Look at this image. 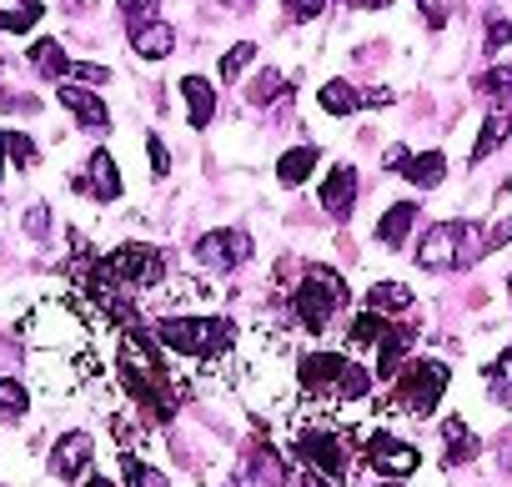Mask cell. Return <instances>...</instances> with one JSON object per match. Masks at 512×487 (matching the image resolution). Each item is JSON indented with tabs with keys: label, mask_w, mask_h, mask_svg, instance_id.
Segmentation results:
<instances>
[{
	"label": "cell",
	"mask_w": 512,
	"mask_h": 487,
	"mask_svg": "<svg viewBox=\"0 0 512 487\" xmlns=\"http://www.w3.org/2000/svg\"><path fill=\"white\" fill-rule=\"evenodd\" d=\"M297 382L307 397H327V402H362L372 392V377L342 352H307L297 362Z\"/></svg>",
	"instance_id": "6da1fadb"
},
{
	"label": "cell",
	"mask_w": 512,
	"mask_h": 487,
	"mask_svg": "<svg viewBox=\"0 0 512 487\" xmlns=\"http://www.w3.org/2000/svg\"><path fill=\"white\" fill-rule=\"evenodd\" d=\"M482 257L477 221H437L417 241V267L422 272H467Z\"/></svg>",
	"instance_id": "7a4b0ae2"
},
{
	"label": "cell",
	"mask_w": 512,
	"mask_h": 487,
	"mask_svg": "<svg viewBox=\"0 0 512 487\" xmlns=\"http://www.w3.org/2000/svg\"><path fill=\"white\" fill-rule=\"evenodd\" d=\"M156 342L181 357H221L236 342V322L231 317H161Z\"/></svg>",
	"instance_id": "3957f363"
},
{
	"label": "cell",
	"mask_w": 512,
	"mask_h": 487,
	"mask_svg": "<svg viewBox=\"0 0 512 487\" xmlns=\"http://www.w3.org/2000/svg\"><path fill=\"white\" fill-rule=\"evenodd\" d=\"M347 302H352V292H347L342 272H332V267H312V272L302 277L297 297H292V312H297V322H302L307 332L322 337V332L332 327V317H337Z\"/></svg>",
	"instance_id": "277c9868"
},
{
	"label": "cell",
	"mask_w": 512,
	"mask_h": 487,
	"mask_svg": "<svg viewBox=\"0 0 512 487\" xmlns=\"http://www.w3.org/2000/svg\"><path fill=\"white\" fill-rule=\"evenodd\" d=\"M447 382H452L447 362L422 357V362H412V367H402V372L392 377V397H397L402 412H412V417H432L437 402H442V392H447Z\"/></svg>",
	"instance_id": "5b68a950"
},
{
	"label": "cell",
	"mask_w": 512,
	"mask_h": 487,
	"mask_svg": "<svg viewBox=\"0 0 512 487\" xmlns=\"http://www.w3.org/2000/svg\"><path fill=\"white\" fill-rule=\"evenodd\" d=\"M96 272L101 277H111L116 287H161L166 282V257L156 252V247H146V241H121L116 252H106L101 262H96Z\"/></svg>",
	"instance_id": "8992f818"
},
{
	"label": "cell",
	"mask_w": 512,
	"mask_h": 487,
	"mask_svg": "<svg viewBox=\"0 0 512 487\" xmlns=\"http://www.w3.org/2000/svg\"><path fill=\"white\" fill-rule=\"evenodd\" d=\"M191 257H196V267H206V272H236V267L251 257V236L236 231V226H216V231H206L196 247H191Z\"/></svg>",
	"instance_id": "52a82bcc"
},
{
	"label": "cell",
	"mask_w": 512,
	"mask_h": 487,
	"mask_svg": "<svg viewBox=\"0 0 512 487\" xmlns=\"http://www.w3.org/2000/svg\"><path fill=\"white\" fill-rule=\"evenodd\" d=\"M297 457L307 462V467H317V472H327V482H342L347 472H352V452L337 442V432L332 427H307L302 437H297Z\"/></svg>",
	"instance_id": "ba28073f"
},
{
	"label": "cell",
	"mask_w": 512,
	"mask_h": 487,
	"mask_svg": "<svg viewBox=\"0 0 512 487\" xmlns=\"http://www.w3.org/2000/svg\"><path fill=\"white\" fill-rule=\"evenodd\" d=\"M367 462H372L377 472H387V477H412V472L422 467L417 447H412V442H397L392 432H372V437H367Z\"/></svg>",
	"instance_id": "9c48e42d"
},
{
	"label": "cell",
	"mask_w": 512,
	"mask_h": 487,
	"mask_svg": "<svg viewBox=\"0 0 512 487\" xmlns=\"http://www.w3.org/2000/svg\"><path fill=\"white\" fill-rule=\"evenodd\" d=\"M91 462H96V442H91V432H66V437L51 447V472H56L61 482L86 477Z\"/></svg>",
	"instance_id": "30bf717a"
},
{
	"label": "cell",
	"mask_w": 512,
	"mask_h": 487,
	"mask_svg": "<svg viewBox=\"0 0 512 487\" xmlns=\"http://www.w3.org/2000/svg\"><path fill=\"white\" fill-rule=\"evenodd\" d=\"M76 191H86V196H96V201H116V196H121V166H116V156H111L106 146L91 151L86 176H76Z\"/></svg>",
	"instance_id": "8fae6325"
},
{
	"label": "cell",
	"mask_w": 512,
	"mask_h": 487,
	"mask_svg": "<svg viewBox=\"0 0 512 487\" xmlns=\"http://www.w3.org/2000/svg\"><path fill=\"white\" fill-rule=\"evenodd\" d=\"M61 106L76 116V126H86V131H106L111 126V111H106V101L91 91V86H76V81H61Z\"/></svg>",
	"instance_id": "7c38bea8"
},
{
	"label": "cell",
	"mask_w": 512,
	"mask_h": 487,
	"mask_svg": "<svg viewBox=\"0 0 512 487\" xmlns=\"http://www.w3.org/2000/svg\"><path fill=\"white\" fill-rule=\"evenodd\" d=\"M317 201L332 221H347L357 206V166H332V176L317 186Z\"/></svg>",
	"instance_id": "4fadbf2b"
},
{
	"label": "cell",
	"mask_w": 512,
	"mask_h": 487,
	"mask_svg": "<svg viewBox=\"0 0 512 487\" xmlns=\"http://www.w3.org/2000/svg\"><path fill=\"white\" fill-rule=\"evenodd\" d=\"M131 51L141 61H166L176 51V31L166 21H141V26H131Z\"/></svg>",
	"instance_id": "5bb4252c"
},
{
	"label": "cell",
	"mask_w": 512,
	"mask_h": 487,
	"mask_svg": "<svg viewBox=\"0 0 512 487\" xmlns=\"http://www.w3.org/2000/svg\"><path fill=\"white\" fill-rule=\"evenodd\" d=\"M181 96H186V121H191L196 131H206L211 116H216V91H211V81H206V76H181Z\"/></svg>",
	"instance_id": "9a60e30c"
},
{
	"label": "cell",
	"mask_w": 512,
	"mask_h": 487,
	"mask_svg": "<svg viewBox=\"0 0 512 487\" xmlns=\"http://www.w3.org/2000/svg\"><path fill=\"white\" fill-rule=\"evenodd\" d=\"M26 61H31V66H36V76H46V81H71V66H76V61L66 56V46H61V41H51V36H46V41H36V46L26 51Z\"/></svg>",
	"instance_id": "2e32d148"
},
{
	"label": "cell",
	"mask_w": 512,
	"mask_h": 487,
	"mask_svg": "<svg viewBox=\"0 0 512 487\" xmlns=\"http://www.w3.org/2000/svg\"><path fill=\"white\" fill-rule=\"evenodd\" d=\"M507 136H512V106H492V111H487V121H482V131H477V141H472V166H477V161H487Z\"/></svg>",
	"instance_id": "e0dca14e"
},
{
	"label": "cell",
	"mask_w": 512,
	"mask_h": 487,
	"mask_svg": "<svg viewBox=\"0 0 512 487\" xmlns=\"http://www.w3.org/2000/svg\"><path fill=\"white\" fill-rule=\"evenodd\" d=\"M442 447H447V467H462L477 457V432L462 417H442Z\"/></svg>",
	"instance_id": "ac0fdd59"
},
{
	"label": "cell",
	"mask_w": 512,
	"mask_h": 487,
	"mask_svg": "<svg viewBox=\"0 0 512 487\" xmlns=\"http://www.w3.org/2000/svg\"><path fill=\"white\" fill-rule=\"evenodd\" d=\"M412 221H417V201H397V206H387L382 221H377V241H382V247H402V241L412 236Z\"/></svg>",
	"instance_id": "d6986e66"
},
{
	"label": "cell",
	"mask_w": 512,
	"mask_h": 487,
	"mask_svg": "<svg viewBox=\"0 0 512 487\" xmlns=\"http://www.w3.org/2000/svg\"><path fill=\"white\" fill-rule=\"evenodd\" d=\"M317 106H322L327 116H352V111H362V91H357L352 81L332 76V81L317 91Z\"/></svg>",
	"instance_id": "ffe728a7"
},
{
	"label": "cell",
	"mask_w": 512,
	"mask_h": 487,
	"mask_svg": "<svg viewBox=\"0 0 512 487\" xmlns=\"http://www.w3.org/2000/svg\"><path fill=\"white\" fill-rule=\"evenodd\" d=\"M317 156H322L317 146H292V151L277 161V181H282V186H302V181L317 171Z\"/></svg>",
	"instance_id": "44dd1931"
},
{
	"label": "cell",
	"mask_w": 512,
	"mask_h": 487,
	"mask_svg": "<svg viewBox=\"0 0 512 487\" xmlns=\"http://www.w3.org/2000/svg\"><path fill=\"white\" fill-rule=\"evenodd\" d=\"M367 307H372V312H382V317H397V312H407V307H412V292H407L402 282H377V287L367 292Z\"/></svg>",
	"instance_id": "7402d4cb"
},
{
	"label": "cell",
	"mask_w": 512,
	"mask_h": 487,
	"mask_svg": "<svg viewBox=\"0 0 512 487\" xmlns=\"http://www.w3.org/2000/svg\"><path fill=\"white\" fill-rule=\"evenodd\" d=\"M412 186H437L442 176H447V161H442V151H422V156H412L407 161V171H402Z\"/></svg>",
	"instance_id": "603a6c76"
},
{
	"label": "cell",
	"mask_w": 512,
	"mask_h": 487,
	"mask_svg": "<svg viewBox=\"0 0 512 487\" xmlns=\"http://www.w3.org/2000/svg\"><path fill=\"white\" fill-rule=\"evenodd\" d=\"M121 482H126V487H171V482H166V472L146 467L136 452H126V457H121Z\"/></svg>",
	"instance_id": "cb8c5ba5"
},
{
	"label": "cell",
	"mask_w": 512,
	"mask_h": 487,
	"mask_svg": "<svg viewBox=\"0 0 512 487\" xmlns=\"http://www.w3.org/2000/svg\"><path fill=\"white\" fill-rule=\"evenodd\" d=\"M477 91L492 96L497 106H512V66H492V71H482V76H477Z\"/></svg>",
	"instance_id": "d4e9b609"
},
{
	"label": "cell",
	"mask_w": 512,
	"mask_h": 487,
	"mask_svg": "<svg viewBox=\"0 0 512 487\" xmlns=\"http://www.w3.org/2000/svg\"><path fill=\"white\" fill-rule=\"evenodd\" d=\"M31 412V392L16 377H0V417H26Z\"/></svg>",
	"instance_id": "484cf974"
},
{
	"label": "cell",
	"mask_w": 512,
	"mask_h": 487,
	"mask_svg": "<svg viewBox=\"0 0 512 487\" xmlns=\"http://www.w3.org/2000/svg\"><path fill=\"white\" fill-rule=\"evenodd\" d=\"M482 377H487V387H492V397H497V402H512V347H507L497 362H487V372H482Z\"/></svg>",
	"instance_id": "4316f807"
},
{
	"label": "cell",
	"mask_w": 512,
	"mask_h": 487,
	"mask_svg": "<svg viewBox=\"0 0 512 487\" xmlns=\"http://www.w3.org/2000/svg\"><path fill=\"white\" fill-rule=\"evenodd\" d=\"M251 56H256V46L251 41H241V46H231L226 56H221V81H236L246 66H251Z\"/></svg>",
	"instance_id": "83f0119b"
},
{
	"label": "cell",
	"mask_w": 512,
	"mask_h": 487,
	"mask_svg": "<svg viewBox=\"0 0 512 487\" xmlns=\"http://www.w3.org/2000/svg\"><path fill=\"white\" fill-rule=\"evenodd\" d=\"M116 6H121L126 26H141V21H156V11H161V0H116Z\"/></svg>",
	"instance_id": "f1b7e54d"
},
{
	"label": "cell",
	"mask_w": 512,
	"mask_h": 487,
	"mask_svg": "<svg viewBox=\"0 0 512 487\" xmlns=\"http://www.w3.org/2000/svg\"><path fill=\"white\" fill-rule=\"evenodd\" d=\"M41 16H46L41 6H21V11H6V16H0V31H16V36H21V31H31V26H36Z\"/></svg>",
	"instance_id": "f546056e"
},
{
	"label": "cell",
	"mask_w": 512,
	"mask_h": 487,
	"mask_svg": "<svg viewBox=\"0 0 512 487\" xmlns=\"http://www.w3.org/2000/svg\"><path fill=\"white\" fill-rule=\"evenodd\" d=\"M6 151H11V161H16V166H36V141H31V136L6 131Z\"/></svg>",
	"instance_id": "4dcf8cb0"
},
{
	"label": "cell",
	"mask_w": 512,
	"mask_h": 487,
	"mask_svg": "<svg viewBox=\"0 0 512 487\" xmlns=\"http://www.w3.org/2000/svg\"><path fill=\"white\" fill-rule=\"evenodd\" d=\"M287 6V21H317L327 11V0H282Z\"/></svg>",
	"instance_id": "1f68e13d"
},
{
	"label": "cell",
	"mask_w": 512,
	"mask_h": 487,
	"mask_svg": "<svg viewBox=\"0 0 512 487\" xmlns=\"http://www.w3.org/2000/svg\"><path fill=\"white\" fill-rule=\"evenodd\" d=\"M71 76H76V81H86V86H106V81H111V71H106V66H96V61H76V66H71Z\"/></svg>",
	"instance_id": "d6a6232c"
},
{
	"label": "cell",
	"mask_w": 512,
	"mask_h": 487,
	"mask_svg": "<svg viewBox=\"0 0 512 487\" xmlns=\"http://www.w3.org/2000/svg\"><path fill=\"white\" fill-rule=\"evenodd\" d=\"M146 156H151V171H156V176H166V171H171V151H166V141H161V136H146Z\"/></svg>",
	"instance_id": "836d02e7"
},
{
	"label": "cell",
	"mask_w": 512,
	"mask_h": 487,
	"mask_svg": "<svg viewBox=\"0 0 512 487\" xmlns=\"http://www.w3.org/2000/svg\"><path fill=\"white\" fill-rule=\"evenodd\" d=\"M272 91H282V76L277 71H262V76H256V86H251V101L262 106V101H272Z\"/></svg>",
	"instance_id": "e575fe53"
},
{
	"label": "cell",
	"mask_w": 512,
	"mask_h": 487,
	"mask_svg": "<svg viewBox=\"0 0 512 487\" xmlns=\"http://www.w3.org/2000/svg\"><path fill=\"white\" fill-rule=\"evenodd\" d=\"M507 41H512V21H487V41H482V46H487V51H502Z\"/></svg>",
	"instance_id": "d590c367"
},
{
	"label": "cell",
	"mask_w": 512,
	"mask_h": 487,
	"mask_svg": "<svg viewBox=\"0 0 512 487\" xmlns=\"http://www.w3.org/2000/svg\"><path fill=\"white\" fill-rule=\"evenodd\" d=\"M502 241H512V216H507V221H497V226L482 236V257H487V252H497Z\"/></svg>",
	"instance_id": "8d00e7d4"
},
{
	"label": "cell",
	"mask_w": 512,
	"mask_h": 487,
	"mask_svg": "<svg viewBox=\"0 0 512 487\" xmlns=\"http://www.w3.org/2000/svg\"><path fill=\"white\" fill-rule=\"evenodd\" d=\"M46 226H51V211H46V206H31V211H26V231H31V236H46Z\"/></svg>",
	"instance_id": "74e56055"
},
{
	"label": "cell",
	"mask_w": 512,
	"mask_h": 487,
	"mask_svg": "<svg viewBox=\"0 0 512 487\" xmlns=\"http://www.w3.org/2000/svg\"><path fill=\"white\" fill-rule=\"evenodd\" d=\"M422 16H427V26H432V31H442V26H447V6H442V0H422Z\"/></svg>",
	"instance_id": "f35d334b"
},
{
	"label": "cell",
	"mask_w": 512,
	"mask_h": 487,
	"mask_svg": "<svg viewBox=\"0 0 512 487\" xmlns=\"http://www.w3.org/2000/svg\"><path fill=\"white\" fill-rule=\"evenodd\" d=\"M357 11H382V6H392V0H352Z\"/></svg>",
	"instance_id": "ab89813d"
},
{
	"label": "cell",
	"mask_w": 512,
	"mask_h": 487,
	"mask_svg": "<svg viewBox=\"0 0 512 487\" xmlns=\"http://www.w3.org/2000/svg\"><path fill=\"white\" fill-rule=\"evenodd\" d=\"M81 487H116V482H111V477H86Z\"/></svg>",
	"instance_id": "60d3db41"
},
{
	"label": "cell",
	"mask_w": 512,
	"mask_h": 487,
	"mask_svg": "<svg viewBox=\"0 0 512 487\" xmlns=\"http://www.w3.org/2000/svg\"><path fill=\"white\" fill-rule=\"evenodd\" d=\"M6 156H11V151H6V131H0V166H6Z\"/></svg>",
	"instance_id": "b9f144b4"
},
{
	"label": "cell",
	"mask_w": 512,
	"mask_h": 487,
	"mask_svg": "<svg viewBox=\"0 0 512 487\" xmlns=\"http://www.w3.org/2000/svg\"><path fill=\"white\" fill-rule=\"evenodd\" d=\"M377 487H402V482H397V477H387V482H377Z\"/></svg>",
	"instance_id": "7bdbcfd3"
},
{
	"label": "cell",
	"mask_w": 512,
	"mask_h": 487,
	"mask_svg": "<svg viewBox=\"0 0 512 487\" xmlns=\"http://www.w3.org/2000/svg\"><path fill=\"white\" fill-rule=\"evenodd\" d=\"M21 6H41V0H21Z\"/></svg>",
	"instance_id": "ee69618b"
},
{
	"label": "cell",
	"mask_w": 512,
	"mask_h": 487,
	"mask_svg": "<svg viewBox=\"0 0 512 487\" xmlns=\"http://www.w3.org/2000/svg\"><path fill=\"white\" fill-rule=\"evenodd\" d=\"M507 292H512V277H507Z\"/></svg>",
	"instance_id": "f6af8a7d"
}]
</instances>
